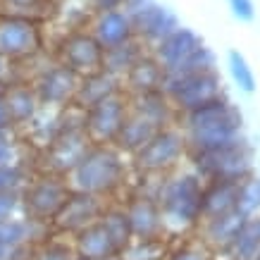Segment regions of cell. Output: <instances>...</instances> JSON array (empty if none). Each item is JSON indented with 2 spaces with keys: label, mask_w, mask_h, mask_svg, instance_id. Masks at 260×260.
Instances as JSON below:
<instances>
[{
  "label": "cell",
  "mask_w": 260,
  "mask_h": 260,
  "mask_svg": "<svg viewBox=\"0 0 260 260\" xmlns=\"http://www.w3.org/2000/svg\"><path fill=\"white\" fill-rule=\"evenodd\" d=\"M174 126L181 129L189 153H203L244 136V115L227 95L220 93L191 110L179 112Z\"/></svg>",
  "instance_id": "cell-1"
},
{
  "label": "cell",
  "mask_w": 260,
  "mask_h": 260,
  "mask_svg": "<svg viewBox=\"0 0 260 260\" xmlns=\"http://www.w3.org/2000/svg\"><path fill=\"white\" fill-rule=\"evenodd\" d=\"M201 193H203V179L191 167H179L170 174L155 177L150 196L155 198L162 220L167 227V237L181 239L196 234L201 224Z\"/></svg>",
  "instance_id": "cell-2"
},
{
  "label": "cell",
  "mask_w": 260,
  "mask_h": 260,
  "mask_svg": "<svg viewBox=\"0 0 260 260\" xmlns=\"http://www.w3.org/2000/svg\"><path fill=\"white\" fill-rule=\"evenodd\" d=\"M132 174L134 172H132L129 158L122 155L115 146L93 143L79 165L72 170L67 181L74 191L91 193L105 203H117L119 196L129 189Z\"/></svg>",
  "instance_id": "cell-3"
},
{
  "label": "cell",
  "mask_w": 260,
  "mask_h": 260,
  "mask_svg": "<svg viewBox=\"0 0 260 260\" xmlns=\"http://www.w3.org/2000/svg\"><path fill=\"white\" fill-rule=\"evenodd\" d=\"M91 146L93 143L84 129V110L67 105V108H62V115H60V132L41 153L43 155L41 172H50L67 179Z\"/></svg>",
  "instance_id": "cell-4"
},
{
  "label": "cell",
  "mask_w": 260,
  "mask_h": 260,
  "mask_svg": "<svg viewBox=\"0 0 260 260\" xmlns=\"http://www.w3.org/2000/svg\"><path fill=\"white\" fill-rule=\"evenodd\" d=\"M186 162L203 181H244L255 174V153L246 136L203 153H186Z\"/></svg>",
  "instance_id": "cell-5"
},
{
  "label": "cell",
  "mask_w": 260,
  "mask_h": 260,
  "mask_svg": "<svg viewBox=\"0 0 260 260\" xmlns=\"http://www.w3.org/2000/svg\"><path fill=\"white\" fill-rule=\"evenodd\" d=\"M186 139L179 126H162L143 143L141 150L129 158V165L136 177H162L179 170L186 160Z\"/></svg>",
  "instance_id": "cell-6"
},
{
  "label": "cell",
  "mask_w": 260,
  "mask_h": 260,
  "mask_svg": "<svg viewBox=\"0 0 260 260\" xmlns=\"http://www.w3.org/2000/svg\"><path fill=\"white\" fill-rule=\"evenodd\" d=\"M70 191L72 186L64 177H57V174H50V172L31 174V179L26 181V186L19 191L24 217H29L34 222L50 224L55 220V215L60 213L62 203L67 201Z\"/></svg>",
  "instance_id": "cell-7"
},
{
  "label": "cell",
  "mask_w": 260,
  "mask_h": 260,
  "mask_svg": "<svg viewBox=\"0 0 260 260\" xmlns=\"http://www.w3.org/2000/svg\"><path fill=\"white\" fill-rule=\"evenodd\" d=\"M41 46L43 31L34 17L22 12L0 15V57L5 62L31 60L36 53H41Z\"/></svg>",
  "instance_id": "cell-8"
},
{
  "label": "cell",
  "mask_w": 260,
  "mask_h": 260,
  "mask_svg": "<svg viewBox=\"0 0 260 260\" xmlns=\"http://www.w3.org/2000/svg\"><path fill=\"white\" fill-rule=\"evenodd\" d=\"M160 88L170 98L177 115L224 93L222 91V77L217 70L196 72V74H165Z\"/></svg>",
  "instance_id": "cell-9"
},
{
  "label": "cell",
  "mask_w": 260,
  "mask_h": 260,
  "mask_svg": "<svg viewBox=\"0 0 260 260\" xmlns=\"http://www.w3.org/2000/svg\"><path fill=\"white\" fill-rule=\"evenodd\" d=\"M126 117H129V95L119 91L84 110V129L91 143L112 146Z\"/></svg>",
  "instance_id": "cell-10"
},
{
  "label": "cell",
  "mask_w": 260,
  "mask_h": 260,
  "mask_svg": "<svg viewBox=\"0 0 260 260\" xmlns=\"http://www.w3.org/2000/svg\"><path fill=\"white\" fill-rule=\"evenodd\" d=\"M29 84H31L36 98H39L41 108L62 110L74 101V93H77V86H79V74L60 62H53L41 67Z\"/></svg>",
  "instance_id": "cell-11"
},
{
  "label": "cell",
  "mask_w": 260,
  "mask_h": 260,
  "mask_svg": "<svg viewBox=\"0 0 260 260\" xmlns=\"http://www.w3.org/2000/svg\"><path fill=\"white\" fill-rule=\"evenodd\" d=\"M55 62L84 77V74L101 70L103 48L88 29H70L55 48Z\"/></svg>",
  "instance_id": "cell-12"
},
{
  "label": "cell",
  "mask_w": 260,
  "mask_h": 260,
  "mask_svg": "<svg viewBox=\"0 0 260 260\" xmlns=\"http://www.w3.org/2000/svg\"><path fill=\"white\" fill-rule=\"evenodd\" d=\"M117 203H122V208H124L129 227H132V237L134 239H141V241L170 239L167 237L165 220H162V213H160L155 198L129 189L124 201H117Z\"/></svg>",
  "instance_id": "cell-13"
},
{
  "label": "cell",
  "mask_w": 260,
  "mask_h": 260,
  "mask_svg": "<svg viewBox=\"0 0 260 260\" xmlns=\"http://www.w3.org/2000/svg\"><path fill=\"white\" fill-rule=\"evenodd\" d=\"M105 201L91 196V193H84V191H70L67 201L62 203L60 213L55 215V220L50 222V227L55 234H62V237H74L77 232H81L84 227L93 224L98 217L105 210Z\"/></svg>",
  "instance_id": "cell-14"
},
{
  "label": "cell",
  "mask_w": 260,
  "mask_h": 260,
  "mask_svg": "<svg viewBox=\"0 0 260 260\" xmlns=\"http://www.w3.org/2000/svg\"><path fill=\"white\" fill-rule=\"evenodd\" d=\"M132 24H134L136 39L141 41L148 50L155 46V43H160L165 36H170L174 29L181 26L179 17L174 15L170 8L155 3V0H150L143 10H139L136 15H132Z\"/></svg>",
  "instance_id": "cell-15"
},
{
  "label": "cell",
  "mask_w": 260,
  "mask_h": 260,
  "mask_svg": "<svg viewBox=\"0 0 260 260\" xmlns=\"http://www.w3.org/2000/svg\"><path fill=\"white\" fill-rule=\"evenodd\" d=\"M201 46H203V39L193 29L179 26V29H174L170 36H165L160 43L150 48V55L155 57V62L167 74V72H174L177 67H181Z\"/></svg>",
  "instance_id": "cell-16"
},
{
  "label": "cell",
  "mask_w": 260,
  "mask_h": 260,
  "mask_svg": "<svg viewBox=\"0 0 260 260\" xmlns=\"http://www.w3.org/2000/svg\"><path fill=\"white\" fill-rule=\"evenodd\" d=\"M88 31L93 34V39L101 43L103 50L124 46V43L136 39L132 17L126 15L124 10H110V12L93 15V19L88 24Z\"/></svg>",
  "instance_id": "cell-17"
},
{
  "label": "cell",
  "mask_w": 260,
  "mask_h": 260,
  "mask_svg": "<svg viewBox=\"0 0 260 260\" xmlns=\"http://www.w3.org/2000/svg\"><path fill=\"white\" fill-rule=\"evenodd\" d=\"M72 248L77 255H84L88 260H108L122 255V248L115 244V239L110 237V232L103 227L101 220H95L93 224L84 227L77 232L74 237H70Z\"/></svg>",
  "instance_id": "cell-18"
},
{
  "label": "cell",
  "mask_w": 260,
  "mask_h": 260,
  "mask_svg": "<svg viewBox=\"0 0 260 260\" xmlns=\"http://www.w3.org/2000/svg\"><path fill=\"white\" fill-rule=\"evenodd\" d=\"M129 112L146 119L155 129L172 126L177 122V110L172 108L170 98L162 93V88L146 91V93H139V95H129Z\"/></svg>",
  "instance_id": "cell-19"
},
{
  "label": "cell",
  "mask_w": 260,
  "mask_h": 260,
  "mask_svg": "<svg viewBox=\"0 0 260 260\" xmlns=\"http://www.w3.org/2000/svg\"><path fill=\"white\" fill-rule=\"evenodd\" d=\"M244 215H239L237 210L227 215H220V217H213V220H201L196 229V237L203 241L215 255H224L229 251V246L237 237L239 227L244 224Z\"/></svg>",
  "instance_id": "cell-20"
},
{
  "label": "cell",
  "mask_w": 260,
  "mask_h": 260,
  "mask_svg": "<svg viewBox=\"0 0 260 260\" xmlns=\"http://www.w3.org/2000/svg\"><path fill=\"white\" fill-rule=\"evenodd\" d=\"M119 91H122V81L110 77V74H105L103 70H95L91 74L79 77V86H77V93H74L72 105L79 108V110H86V108L119 93Z\"/></svg>",
  "instance_id": "cell-21"
},
{
  "label": "cell",
  "mask_w": 260,
  "mask_h": 260,
  "mask_svg": "<svg viewBox=\"0 0 260 260\" xmlns=\"http://www.w3.org/2000/svg\"><path fill=\"white\" fill-rule=\"evenodd\" d=\"M237 181H203V193H201V217L213 220L220 215L234 213L237 210Z\"/></svg>",
  "instance_id": "cell-22"
},
{
  "label": "cell",
  "mask_w": 260,
  "mask_h": 260,
  "mask_svg": "<svg viewBox=\"0 0 260 260\" xmlns=\"http://www.w3.org/2000/svg\"><path fill=\"white\" fill-rule=\"evenodd\" d=\"M5 105H8L10 119H12L15 129L29 126L41 110V103L36 98V93H34L29 81H19V84L10 81V88H8V93H5Z\"/></svg>",
  "instance_id": "cell-23"
},
{
  "label": "cell",
  "mask_w": 260,
  "mask_h": 260,
  "mask_svg": "<svg viewBox=\"0 0 260 260\" xmlns=\"http://www.w3.org/2000/svg\"><path fill=\"white\" fill-rule=\"evenodd\" d=\"M162 77H165V72H162V67L155 62V57L150 55V50H148V53L124 74L122 91H124L126 95H139V93H146V91H155V88L162 86Z\"/></svg>",
  "instance_id": "cell-24"
},
{
  "label": "cell",
  "mask_w": 260,
  "mask_h": 260,
  "mask_svg": "<svg viewBox=\"0 0 260 260\" xmlns=\"http://www.w3.org/2000/svg\"><path fill=\"white\" fill-rule=\"evenodd\" d=\"M146 53H148V48L143 46L139 39H134V41H129V43H124V46L103 50L101 70L105 72V74H110V77H115V79L122 81L126 72L132 70Z\"/></svg>",
  "instance_id": "cell-25"
},
{
  "label": "cell",
  "mask_w": 260,
  "mask_h": 260,
  "mask_svg": "<svg viewBox=\"0 0 260 260\" xmlns=\"http://www.w3.org/2000/svg\"><path fill=\"white\" fill-rule=\"evenodd\" d=\"M155 132H158V129H155V126H150L146 119L136 117V115L129 112V117L124 119V124H122V129H119V134H117V139H115L112 146H115L122 155L132 158L136 150L143 148V143L148 141Z\"/></svg>",
  "instance_id": "cell-26"
},
{
  "label": "cell",
  "mask_w": 260,
  "mask_h": 260,
  "mask_svg": "<svg viewBox=\"0 0 260 260\" xmlns=\"http://www.w3.org/2000/svg\"><path fill=\"white\" fill-rule=\"evenodd\" d=\"M98 220L103 222V227L110 232V237L115 239V244H117L122 251L134 241L132 227H129V220H126V213H124V208H122V203H108Z\"/></svg>",
  "instance_id": "cell-27"
},
{
  "label": "cell",
  "mask_w": 260,
  "mask_h": 260,
  "mask_svg": "<svg viewBox=\"0 0 260 260\" xmlns=\"http://www.w3.org/2000/svg\"><path fill=\"white\" fill-rule=\"evenodd\" d=\"M165 260H217V255L196 234H191V237L172 239L165 253Z\"/></svg>",
  "instance_id": "cell-28"
},
{
  "label": "cell",
  "mask_w": 260,
  "mask_h": 260,
  "mask_svg": "<svg viewBox=\"0 0 260 260\" xmlns=\"http://www.w3.org/2000/svg\"><path fill=\"white\" fill-rule=\"evenodd\" d=\"M74 258V248H72L70 237L62 234H50L43 239L41 244L31 246V260H72Z\"/></svg>",
  "instance_id": "cell-29"
},
{
  "label": "cell",
  "mask_w": 260,
  "mask_h": 260,
  "mask_svg": "<svg viewBox=\"0 0 260 260\" xmlns=\"http://www.w3.org/2000/svg\"><path fill=\"white\" fill-rule=\"evenodd\" d=\"M237 213L244 215V217H258L260 215V177L258 174H251L244 181H239Z\"/></svg>",
  "instance_id": "cell-30"
},
{
  "label": "cell",
  "mask_w": 260,
  "mask_h": 260,
  "mask_svg": "<svg viewBox=\"0 0 260 260\" xmlns=\"http://www.w3.org/2000/svg\"><path fill=\"white\" fill-rule=\"evenodd\" d=\"M227 70H229V77L234 81V86L241 91V93H248L251 95L255 91V74H253V67L248 64L239 50H229L227 53Z\"/></svg>",
  "instance_id": "cell-31"
},
{
  "label": "cell",
  "mask_w": 260,
  "mask_h": 260,
  "mask_svg": "<svg viewBox=\"0 0 260 260\" xmlns=\"http://www.w3.org/2000/svg\"><path fill=\"white\" fill-rule=\"evenodd\" d=\"M167 248H170V239H153V241L134 239L122 251L119 258L122 260H165Z\"/></svg>",
  "instance_id": "cell-32"
},
{
  "label": "cell",
  "mask_w": 260,
  "mask_h": 260,
  "mask_svg": "<svg viewBox=\"0 0 260 260\" xmlns=\"http://www.w3.org/2000/svg\"><path fill=\"white\" fill-rule=\"evenodd\" d=\"M29 179H31V170L26 167V162H15V165L0 167V193L3 191L19 193Z\"/></svg>",
  "instance_id": "cell-33"
},
{
  "label": "cell",
  "mask_w": 260,
  "mask_h": 260,
  "mask_svg": "<svg viewBox=\"0 0 260 260\" xmlns=\"http://www.w3.org/2000/svg\"><path fill=\"white\" fill-rule=\"evenodd\" d=\"M15 162H24L19 158V139H17V132L15 129L0 132V167L15 165Z\"/></svg>",
  "instance_id": "cell-34"
},
{
  "label": "cell",
  "mask_w": 260,
  "mask_h": 260,
  "mask_svg": "<svg viewBox=\"0 0 260 260\" xmlns=\"http://www.w3.org/2000/svg\"><path fill=\"white\" fill-rule=\"evenodd\" d=\"M19 210H22L19 193H15V191H3V193H0V222L10 220V217H17Z\"/></svg>",
  "instance_id": "cell-35"
},
{
  "label": "cell",
  "mask_w": 260,
  "mask_h": 260,
  "mask_svg": "<svg viewBox=\"0 0 260 260\" xmlns=\"http://www.w3.org/2000/svg\"><path fill=\"white\" fill-rule=\"evenodd\" d=\"M229 10L239 22H253L255 19V5L253 0H229Z\"/></svg>",
  "instance_id": "cell-36"
},
{
  "label": "cell",
  "mask_w": 260,
  "mask_h": 260,
  "mask_svg": "<svg viewBox=\"0 0 260 260\" xmlns=\"http://www.w3.org/2000/svg\"><path fill=\"white\" fill-rule=\"evenodd\" d=\"M122 3H124V0H88L93 15H98V12H110V10H122Z\"/></svg>",
  "instance_id": "cell-37"
},
{
  "label": "cell",
  "mask_w": 260,
  "mask_h": 260,
  "mask_svg": "<svg viewBox=\"0 0 260 260\" xmlns=\"http://www.w3.org/2000/svg\"><path fill=\"white\" fill-rule=\"evenodd\" d=\"M3 260H31V246H22V248H12Z\"/></svg>",
  "instance_id": "cell-38"
},
{
  "label": "cell",
  "mask_w": 260,
  "mask_h": 260,
  "mask_svg": "<svg viewBox=\"0 0 260 260\" xmlns=\"http://www.w3.org/2000/svg\"><path fill=\"white\" fill-rule=\"evenodd\" d=\"M10 129H15V124H12V119H10V112H8L5 101H0V132H10Z\"/></svg>",
  "instance_id": "cell-39"
},
{
  "label": "cell",
  "mask_w": 260,
  "mask_h": 260,
  "mask_svg": "<svg viewBox=\"0 0 260 260\" xmlns=\"http://www.w3.org/2000/svg\"><path fill=\"white\" fill-rule=\"evenodd\" d=\"M148 3H150V0H124V3H122V10H124L126 15L132 17V15H136L139 10L146 8Z\"/></svg>",
  "instance_id": "cell-40"
},
{
  "label": "cell",
  "mask_w": 260,
  "mask_h": 260,
  "mask_svg": "<svg viewBox=\"0 0 260 260\" xmlns=\"http://www.w3.org/2000/svg\"><path fill=\"white\" fill-rule=\"evenodd\" d=\"M5 3L15 5V8H34V5H36V3H41V0H5Z\"/></svg>",
  "instance_id": "cell-41"
},
{
  "label": "cell",
  "mask_w": 260,
  "mask_h": 260,
  "mask_svg": "<svg viewBox=\"0 0 260 260\" xmlns=\"http://www.w3.org/2000/svg\"><path fill=\"white\" fill-rule=\"evenodd\" d=\"M8 79V62L0 57V81H5Z\"/></svg>",
  "instance_id": "cell-42"
},
{
  "label": "cell",
  "mask_w": 260,
  "mask_h": 260,
  "mask_svg": "<svg viewBox=\"0 0 260 260\" xmlns=\"http://www.w3.org/2000/svg\"><path fill=\"white\" fill-rule=\"evenodd\" d=\"M8 88H10V79L0 81V101H5V93H8Z\"/></svg>",
  "instance_id": "cell-43"
},
{
  "label": "cell",
  "mask_w": 260,
  "mask_h": 260,
  "mask_svg": "<svg viewBox=\"0 0 260 260\" xmlns=\"http://www.w3.org/2000/svg\"><path fill=\"white\" fill-rule=\"evenodd\" d=\"M5 255H8V251H5V248H3V246H0V260L5 258Z\"/></svg>",
  "instance_id": "cell-44"
},
{
  "label": "cell",
  "mask_w": 260,
  "mask_h": 260,
  "mask_svg": "<svg viewBox=\"0 0 260 260\" xmlns=\"http://www.w3.org/2000/svg\"><path fill=\"white\" fill-rule=\"evenodd\" d=\"M72 260H88V258H84V255H77V253H74V258Z\"/></svg>",
  "instance_id": "cell-45"
},
{
  "label": "cell",
  "mask_w": 260,
  "mask_h": 260,
  "mask_svg": "<svg viewBox=\"0 0 260 260\" xmlns=\"http://www.w3.org/2000/svg\"><path fill=\"white\" fill-rule=\"evenodd\" d=\"M255 174H258V177H260V162H258V172H255Z\"/></svg>",
  "instance_id": "cell-46"
},
{
  "label": "cell",
  "mask_w": 260,
  "mask_h": 260,
  "mask_svg": "<svg viewBox=\"0 0 260 260\" xmlns=\"http://www.w3.org/2000/svg\"><path fill=\"white\" fill-rule=\"evenodd\" d=\"M108 260H122V258H119V255H117V258H108Z\"/></svg>",
  "instance_id": "cell-47"
},
{
  "label": "cell",
  "mask_w": 260,
  "mask_h": 260,
  "mask_svg": "<svg viewBox=\"0 0 260 260\" xmlns=\"http://www.w3.org/2000/svg\"><path fill=\"white\" fill-rule=\"evenodd\" d=\"M255 260H260V253H258V258H255Z\"/></svg>",
  "instance_id": "cell-48"
}]
</instances>
